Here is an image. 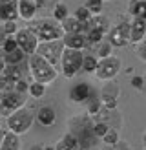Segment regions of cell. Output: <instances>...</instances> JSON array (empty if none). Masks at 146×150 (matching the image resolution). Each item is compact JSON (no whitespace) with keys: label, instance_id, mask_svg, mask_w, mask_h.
<instances>
[{"label":"cell","instance_id":"obj_1","mask_svg":"<svg viewBox=\"0 0 146 150\" xmlns=\"http://www.w3.org/2000/svg\"><path fill=\"white\" fill-rule=\"evenodd\" d=\"M27 28L39 37L40 42H46V40H57V39H62L64 37V29L62 24L57 22L53 17H44V18H33L31 22L27 24Z\"/></svg>","mask_w":146,"mask_h":150},{"label":"cell","instance_id":"obj_2","mask_svg":"<svg viewBox=\"0 0 146 150\" xmlns=\"http://www.w3.org/2000/svg\"><path fill=\"white\" fill-rule=\"evenodd\" d=\"M27 66H29L33 81L42 82L46 86L51 84V82H55V79L58 77V70L51 62H48L44 57H40L39 53H33L27 59Z\"/></svg>","mask_w":146,"mask_h":150},{"label":"cell","instance_id":"obj_3","mask_svg":"<svg viewBox=\"0 0 146 150\" xmlns=\"http://www.w3.org/2000/svg\"><path fill=\"white\" fill-rule=\"evenodd\" d=\"M68 126H69L68 132L75 134L79 137L82 150H91L93 139H97L95 134H93V119L88 114L86 115H77V117H73V119L68 121Z\"/></svg>","mask_w":146,"mask_h":150},{"label":"cell","instance_id":"obj_4","mask_svg":"<svg viewBox=\"0 0 146 150\" xmlns=\"http://www.w3.org/2000/svg\"><path fill=\"white\" fill-rule=\"evenodd\" d=\"M82 62H84V51L82 50H69L66 48L62 59H60V73L66 79H73L77 73L82 71Z\"/></svg>","mask_w":146,"mask_h":150},{"label":"cell","instance_id":"obj_5","mask_svg":"<svg viewBox=\"0 0 146 150\" xmlns=\"http://www.w3.org/2000/svg\"><path fill=\"white\" fill-rule=\"evenodd\" d=\"M27 97L26 93H20L13 88H7L4 92H0V117H9L22 106H26Z\"/></svg>","mask_w":146,"mask_h":150},{"label":"cell","instance_id":"obj_6","mask_svg":"<svg viewBox=\"0 0 146 150\" xmlns=\"http://www.w3.org/2000/svg\"><path fill=\"white\" fill-rule=\"evenodd\" d=\"M33 121H35V114L27 106H22L20 110H17L15 114L7 117V130L22 136V134L29 132V128L33 126Z\"/></svg>","mask_w":146,"mask_h":150},{"label":"cell","instance_id":"obj_7","mask_svg":"<svg viewBox=\"0 0 146 150\" xmlns=\"http://www.w3.org/2000/svg\"><path fill=\"white\" fill-rule=\"evenodd\" d=\"M64 50H66V46H64L62 39H57V40L40 42L39 48H36V53H39L40 57H44L48 62H51L55 68H58V66H60V59H62Z\"/></svg>","mask_w":146,"mask_h":150},{"label":"cell","instance_id":"obj_8","mask_svg":"<svg viewBox=\"0 0 146 150\" xmlns=\"http://www.w3.org/2000/svg\"><path fill=\"white\" fill-rule=\"evenodd\" d=\"M130 24H131V20L122 17L119 20V24H113L110 28L106 39L113 48H124L130 44Z\"/></svg>","mask_w":146,"mask_h":150},{"label":"cell","instance_id":"obj_9","mask_svg":"<svg viewBox=\"0 0 146 150\" xmlns=\"http://www.w3.org/2000/svg\"><path fill=\"white\" fill-rule=\"evenodd\" d=\"M121 68H122V62L119 57H106V59H99V66L95 70V77L99 81H113L117 75L121 73Z\"/></svg>","mask_w":146,"mask_h":150},{"label":"cell","instance_id":"obj_10","mask_svg":"<svg viewBox=\"0 0 146 150\" xmlns=\"http://www.w3.org/2000/svg\"><path fill=\"white\" fill-rule=\"evenodd\" d=\"M15 39H17V42H18V48L24 51L27 57H31L33 53H36V48H39L40 40L29 28H20L18 33L15 35Z\"/></svg>","mask_w":146,"mask_h":150},{"label":"cell","instance_id":"obj_11","mask_svg":"<svg viewBox=\"0 0 146 150\" xmlns=\"http://www.w3.org/2000/svg\"><path fill=\"white\" fill-rule=\"evenodd\" d=\"M119 93H121V88L117 82L113 81H104L100 90V101H102V106L108 108V110H115L117 104H119Z\"/></svg>","mask_w":146,"mask_h":150},{"label":"cell","instance_id":"obj_12","mask_svg":"<svg viewBox=\"0 0 146 150\" xmlns=\"http://www.w3.org/2000/svg\"><path fill=\"white\" fill-rule=\"evenodd\" d=\"M93 95L95 92L91 84H88V82H77L69 88V103H75V104H86Z\"/></svg>","mask_w":146,"mask_h":150},{"label":"cell","instance_id":"obj_13","mask_svg":"<svg viewBox=\"0 0 146 150\" xmlns=\"http://www.w3.org/2000/svg\"><path fill=\"white\" fill-rule=\"evenodd\" d=\"M35 121L39 123L40 126H44V128L53 126L55 121H57V112H55V108L51 106V104H44V106H40L39 110L35 112Z\"/></svg>","mask_w":146,"mask_h":150},{"label":"cell","instance_id":"obj_14","mask_svg":"<svg viewBox=\"0 0 146 150\" xmlns=\"http://www.w3.org/2000/svg\"><path fill=\"white\" fill-rule=\"evenodd\" d=\"M93 121H104L106 125H110L112 128H119V126L122 125V117H121V114H119V110H108V108H104L102 106V110L99 112L95 117H91Z\"/></svg>","mask_w":146,"mask_h":150},{"label":"cell","instance_id":"obj_15","mask_svg":"<svg viewBox=\"0 0 146 150\" xmlns=\"http://www.w3.org/2000/svg\"><path fill=\"white\" fill-rule=\"evenodd\" d=\"M146 39V20L144 18H131L130 24V44H139Z\"/></svg>","mask_w":146,"mask_h":150},{"label":"cell","instance_id":"obj_16","mask_svg":"<svg viewBox=\"0 0 146 150\" xmlns=\"http://www.w3.org/2000/svg\"><path fill=\"white\" fill-rule=\"evenodd\" d=\"M62 42L69 50H84L88 46V39L84 33H64Z\"/></svg>","mask_w":146,"mask_h":150},{"label":"cell","instance_id":"obj_17","mask_svg":"<svg viewBox=\"0 0 146 150\" xmlns=\"http://www.w3.org/2000/svg\"><path fill=\"white\" fill-rule=\"evenodd\" d=\"M20 18L18 15V0L9 2L6 6H0V22H17Z\"/></svg>","mask_w":146,"mask_h":150},{"label":"cell","instance_id":"obj_18","mask_svg":"<svg viewBox=\"0 0 146 150\" xmlns=\"http://www.w3.org/2000/svg\"><path fill=\"white\" fill-rule=\"evenodd\" d=\"M55 150H82V146H80V141L75 134L66 132L62 139L55 145Z\"/></svg>","mask_w":146,"mask_h":150},{"label":"cell","instance_id":"obj_19","mask_svg":"<svg viewBox=\"0 0 146 150\" xmlns=\"http://www.w3.org/2000/svg\"><path fill=\"white\" fill-rule=\"evenodd\" d=\"M2 75L6 77L9 88H13L15 82H18L20 79H24V70H22V66H7Z\"/></svg>","mask_w":146,"mask_h":150},{"label":"cell","instance_id":"obj_20","mask_svg":"<svg viewBox=\"0 0 146 150\" xmlns=\"http://www.w3.org/2000/svg\"><path fill=\"white\" fill-rule=\"evenodd\" d=\"M20 148H22L20 136L15 134V132H11V130H7L2 145H0V150H20Z\"/></svg>","mask_w":146,"mask_h":150},{"label":"cell","instance_id":"obj_21","mask_svg":"<svg viewBox=\"0 0 146 150\" xmlns=\"http://www.w3.org/2000/svg\"><path fill=\"white\" fill-rule=\"evenodd\" d=\"M146 13V0H130L128 2V15L131 18H144Z\"/></svg>","mask_w":146,"mask_h":150},{"label":"cell","instance_id":"obj_22","mask_svg":"<svg viewBox=\"0 0 146 150\" xmlns=\"http://www.w3.org/2000/svg\"><path fill=\"white\" fill-rule=\"evenodd\" d=\"M36 11H39V9H36L33 4H29L27 0H18V15H20V18L31 22L35 18Z\"/></svg>","mask_w":146,"mask_h":150},{"label":"cell","instance_id":"obj_23","mask_svg":"<svg viewBox=\"0 0 146 150\" xmlns=\"http://www.w3.org/2000/svg\"><path fill=\"white\" fill-rule=\"evenodd\" d=\"M4 59H6V64L7 66H22V64H24V61H26V59H29V57L18 48V50L11 51V53H4Z\"/></svg>","mask_w":146,"mask_h":150},{"label":"cell","instance_id":"obj_24","mask_svg":"<svg viewBox=\"0 0 146 150\" xmlns=\"http://www.w3.org/2000/svg\"><path fill=\"white\" fill-rule=\"evenodd\" d=\"M62 24V29H64V33H82V29H84V24L82 22H79L75 17H69L66 18L64 22H60Z\"/></svg>","mask_w":146,"mask_h":150},{"label":"cell","instance_id":"obj_25","mask_svg":"<svg viewBox=\"0 0 146 150\" xmlns=\"http://www.w3.org/2000/svg\"><path fill=\"white\" fill-rule=\"evenodd\" d=\"M99 66V57L93 53H84V62H82V73H95Z\"/></svg>","mask_w":146,"mask_h":150},{"label":"cell","instance_id":"obj_26","mask_svg":"<svg viewBox=\"0 0 146 150\" xmlns=\"http://www.w3.org/2000/svg\"><path fill=\"white\" fill-rule=\"evenodd\" d=\"M100 110H102V101H100V97L95 93L91 99L86 103V114L90 115V117H95Z\"/></svg>","mask_w":146,"mask_h":150},{"label":"cell","instance_id":"obj_27","mask_svg":"<svg viewBox=\"0 0 146 150\" xmlns=\"http://www.w3.org/2000/svg\"><path fill=\"white\" fill-rule=\"evenodd\" d=\"M29 97H33V99H40V97H44V93H46V84H42V82H29V90H27Z\"/></svg>","mask_w":146,"mask_h":150},{"label":"cell","instance_id":"obj_28","mask_svg":"<svg viewBox=\"0 0 146 150\" xmlns=\"http://www.w3.org/2000/svg\"><path fill=\"white\" fill-rule=\"evenodd\" d=\"M51 17H53L57 22H64L66 18L69 17V11H68V6L66 4H57L55 7H53V15H51Z\"/></svg>","mask_w":146,"mask_h":150},{"label":"cell","instance_id":"obj_29","mask_svg":"<svg viewBox=\"0 0 146 150\" xmlns=\"http://www.w3.org/2000/svg\"><path fill=\"white\" fill-rule=\"evenodd\" d=\"M73 17H75L79 22H82V24H88V22L93 18V15L88 11V7H86V6H79L77 9H75V13H73Z\"/></svg>","mask_w":146,"mask_h":150},{"label":"cell","instance_id":"obj_30","mask_svg":"<svg viewBox=\"0 0 146 150\" xmlns=\"http://www.w3.org/2000/svg\"><path fill=\"white\" fill-rule=\"evenodd\" d=\"M121 141V136H119V128H110L104 137H102V145H115Z\"/></svg>","mask_w":146,"mask_h":150},{"label":"cell","instance_id":"obj_31","mask_svg":"<svg viewBox=\"0 0 146 150\" xmlns=\"http://www.w3.org/2000/svg\"><path fill=\"white\" fill-rule=\"evenodd\" d=\"M112 44L108 40H102L100 44H97V50H95V53H97L99 59H106V57H112Z\"/></svg>","mask_w":146,"mask_h":150},{"label":"cell","instance_id":"obj_32","mask_svg":"<svg viewBox=\"0 0 146 150\" xmlns=\"http://www.w3.org/2000/svg\"><path fill=\"white\" fill-rule=\"evenodd\" d=\"M102 4H104V0H86V7L88 11H90L93 17H99V15L102 13Z\"/></svg>","mask_w":146,"mask_h":150},{"label":"cell","instance_id":"obj_33","mask_svg":"<svg viewBox=\"0 0 146 150\" xmlns=\"http://www.w3.org/2000/svg\"><path fill=\"white\" fill-rule=\"evenodd\" d=\"M112 128L110 125H106L104 121H93V134H95V137L97 139H102L104 137V134Z\"/></svg>","mask_w":146,"mask_h":150},{"label":"cell","instance_id":"obj_34","mask_svg":"<svg viewBox=\"0 0 146 150\" xmlns=\"http://www.w3.org/2000/svg\"><path fill=\"white\" fill-rule=\"evenodd\" d=\"M15 50H18L17 39H15V37H7V40H6L4 48H2V55H4V53H11V51H15Z\"/></svg>","mask_w":146,"mask_h":150},{"label":"cell","instance_id":"obj_35","mask_svg":"<svg viewBox=\"0 0 146 150\" xmlns=\"http://www.w3.org/2000/svg\"><path fill=\"white\" fill-rule=\"evenodd\" d=\"M100 150H133V148H131V146L126 143V141L121 139L119 143H115V145H104Z\"/></svg>","mask_w":146,"mask_h":150},{"label":"cell","instance_id":"obj_36","mask_svg":"<svg viewBox=\"0 0 146 150\" xmlns=\"http://www.w3.org/2000/svg\"><path fill=\"white\" fill-rule=\"evenodd\" d=\"M135 53H137V57L141 59L142 62H146V39H144L142 42L135 44Z\"/></svg>","mask_w":146,"mask_h":150},{"label":"cell","instance_id":"obj_37","mask_svg":"<svg viewBox=\"0 0 146 150\" xmlns=\"http://www.w3.org/2000/svg\"><path fill=\"white\" fill-rule=\"evenodd\" d=\"M2 24H4L6 33L9 35V37H15V35L18 33V29H20V28L17 26V22H2Z\"/></svg>","mask_w":146,"mask_h":150},{"label":"cell","instance_id":"obj_38","mask_svg":"<svg viewBox=\"0 0 146 150\" xmlns=\"http://www.w3.org/2000/svg\"><path fill=\"white\" fill-rule=\"evenodd\" d=\"M131 86L135 90H144V75H133L131 77Z\"/></svg>","mask_w":146,"mask_h":150},{"label":"cell","instance_id":"obj_39","mask_svg":"<svg viewBox=\"0 0 146 150\" xmlns=\"http://www.w3.org/2000/svg\"><path fill=\"white\" fill-rule=\"evenodd\" d=\"M13 90H17V92H20V93H27V90H29V82H27L26 79H20L18 82H15Z\"/></svg>","mask_w":146,"mask_h":150},{"label":"cell","instance_id":"obj_40","mask_svg":"<svg viewBox=\"0 0 146 150\" xmlns=\"http://www.w3.org/2000/svg\"><path fill=\"white\" fill-rule=\"evenodd\" d=\"M60 2L62 0H40V9H51L53 11V7Z\"/></svg>","mask_w":146,"mask_h":150},{"label":"cell","instance_id":"obj_41","mask_svg":"<svg viewBox=\"0 0 146 150\" xmlns=\"http://www.w3.org/2000/svg\"><path fill=\"white\" fill-rule=\"evenodd\" d=\"M7 37H9V35L6 33V29H4V24H0V50L4 48V44H6V40H7Z\"/></svg>","mask_w":146,"mask_h":150},{"label":"cell","instance_id":"obj_42","mask_svg":"<svg viewBox=\"0 0 146 150\" xmlns=\"http://www.w3.org/2000/svg\"><path fill=\"white\" fill-rule=\"evenodd\" d=\"M7 88H9V84H7L6 77H4V75H0V92H4V90H7Z\"/></svg>","mask_w":146,"mask_h":150},{"label":"cell","instance_id":"obj_43","mask_svg":"<svg viewBox=\"0 0 146 150\" xmlns=\"http://www.w3.org/2000/svg\"><path fill=\"white\" fill-rule=\"evenodd\" d=\"M7 68V64H6V59H4V55H0V75L4 73V70Z\"/></svg>","mask_w":146,"mask_h":150},{"label":"cell","instance_id":"obj_44","mask_svg":"<svg viewBox=\"0 0 146 150\" xmlns=\"http://www.w3.org/2000/svg\"><path fill=\"white\" fill-rule=\"evenodd\" d=\"M6 134H7V128H0V145H2V141L6 137Z\"/></svg>","mask_w":146,"mask_h":150},{"label":"cell","instance_id":"obj_45","mask_svg":"<svg viewBox=\"0 0 146 150\" xmlns=\"http://www.w3.org/2000/svg\"><path fill=\"white\" fill-rule=\"evenodd\" d=\"M9 2H15V0H0V6H6V4H9Z\"/></svg>","mask_w":146,"mask_h":150},{"label":"cell","instance_id":"obj_46","mask_svg":"<svg viewBox=\"0 0 146 150\" xmlns=\"http://www.w3.org/2000/svg\"><path fill=\"white\" fill-rule=\"evenodd\" d=\"M31 150H44V146H40V145H35V146H31Z\"/></svg>","mask_w":146,"mask_h":150},{"label":"cell","instance_id":"obj_47","mask_svg":"<svg viewBox=\"0 0 146 150\" xmlns=\"http://www.w3.org/2000/svg\"><path fill=\"white\" fill-rule=\"evenodd\" d=\"M142 145H144V148H146V132L142 134Z\"/></svg>","mask_w":146,"mask_h":150},{"label":"cell","instance_id":"obj_48","mask_svg":"<svg viewBox=\"0 0 146 150\" xmlns=\"http://www.w3.org/2000/svg\"><path fill=\"white\" fill-rule=\"evenodd\" d=\"M44 150H55V146H51V145H48V146H44Z\"/></svg>","mask_w":146,"mask_h":150},{"label":"cell","instance_id":"obj_49","mask_svg":"<svg viewBox=\"0 0 146 150\" xmlns=\"http://www.w3.org/2000/svg\"><path fill=\"white\" fill-rule=\"evenodd\" d=\"M144 92H146V75H144Z\"/></svg>","mask_w":146,"mask_h":150},{"label":"cell","instance_id":"obj_50","mask_svg":"<svg viewBox=\"0 0 146 150\" xmlns=\"http://www.w3.org/2000/svg\"><path fill=\"white\" fill-rule=\"evenodd\" d=\"M144 20H146V13H144Z\"/></svg>","mask_w":146,"mask_h":150},{"label":"cell","instance_id":"obj_51","mask_svg":"<svg viewBox=\"0 0 146 150\" xmlns=\"http://www.w3.org/2000/svg\"><path fill=\"white\" fill-rule=\"evenodd\" d=\"M0 128H2V126H0Z\"/></svg>","mask_w":146,"mask_h":150},{"label":"cell","instance_id":"obj_52","mask_svg":"<svg viewBox=\"0 0 146 150\" xmlns=\"http://www.w3.org/2000/svg\"><path fill=\"white\" fill-rule=\"evenodd\" d=\"M104 2H106V0H104Z\"/></svg>","mask_w":146,"mask_h":150},{"label":"cell","instance_id":"obj_53","mask_svg":"<svg viewBox=\"0 0 146 150\" xmlns=\"http://www.w3.org/2000/svg\"><path fill=\"white\" fill-rule=\"evenodd\" d=\"M144 150H146V148H144Z\"/></svg>","mask_w":146,"mask_h":150}]
</instances>
